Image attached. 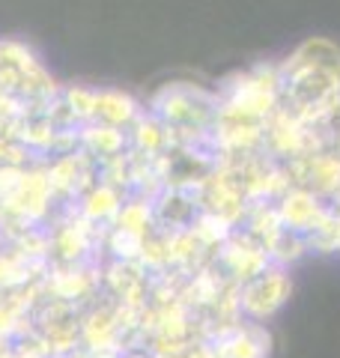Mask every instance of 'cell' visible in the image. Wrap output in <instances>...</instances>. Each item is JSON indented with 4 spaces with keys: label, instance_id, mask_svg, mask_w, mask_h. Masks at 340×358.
I'll list each match as a JSON object with an SVG mask.
<instances>
[{
    "label": "cell",
    "instance_id": "cell-1",
    "mask_svg": "<svg viewBox=\"0 0 340 358\" xmlns=\"http://www.w3.org/2000/svg\"><path fill=\"white\" fill-rule=\"evenodd\" d=\"M340 102V48L328 39L299 45L278 66V110L308 120Z\"/></svg>",
    "mask_w": 340,
    "mask_h": 358
}]
</instances>
